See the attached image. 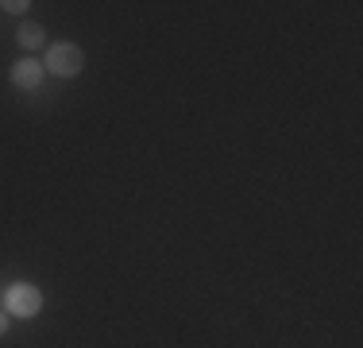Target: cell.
Returning a JSON list of instances; mask_svg holds the SVG:
<instances>
[{"mask_svg": "<svg viewBox=\"0 0 363 348\" xmlns=\"http://www.w3.org/2000/svg\"><path fill=\"white\" fill-rule=\"evenodd\" d=\"M82 66H85V55L74 43H55V47L47 50V58H43V70L55 74V77H66V82L82 74Z\"/></svg>", "mask_w": 363, "mask_h": 348, "instance_id": "6da1fadb", "label": "cell"}, {"mask_svg": "<svg viewBox=\"0 0 363 348\" xmlns=\"http://www.w3.org/2000/svg\"><path fill=\"white\" fill-rule=\"evenodd\" d=\"M4 310L12 313V317H39L43 310V290L35 283H12L4 290Z\"/></svg>", "mask_w": 363, "mask_h": 348, "instance_id": "7a4b0ae2", "label": "cell"}, {"mask_svg": "<svg viewBox=\"0 0 363 348\" xmlns=\"http://www.w3.org/2000/svg\"><path fill=\"white\" fill-rule=\"evenodd\" d=\"M8 77H12V85L16 89H39L43 85V77H47V70H43V62H35V58H20L12 70H8Z\"/></svg>", "mask_w": 363, "mask_h": 348, "instance_id": "3957f363", "label": "cell"}, {"mask_svg": "<svg viewBox=\"0 0 363 348\" xmlns=\"http://www.w3.org/2000/svg\"><path fill=\"white\" fill-rule=\"evenodd\" d=\"M16 43H20L23 50H39L43 43H47V31H43L39 23H28V20H23L20 31H16Z\"/></svg>", "mask_w": 363, "mask_h": 348, "instance_id": "277c9868", "label": "cell"}, {"mask_svg": "<svg viewBox=\"0 0 363 348\" xmlns=\"http://www.w3.org/2000/svg\"><path fill=\"white\" fill-rule=\"evenodd\" d=\"M0 8H4V12H12V16H23V12H28V0H4V4H0Z\"/></svg>", "mask_w": 363, "mask_h": 348, "instance_id": "5b68a950", "label": "cell"}, {"mask_svg": "<svg viewBox=\"0 0 363 348\" xmlns=\"http://www.w3.org/2000/svg\"><path fill=\"white\" fill-rule=\"evenodd\" d=\"M8 329H12V313H8V310H0V337H4Z\"/></svg>", "mask_w": 363, "mask_h": 348, "instance_id": "8992f818", "label": "cell"}]
</instances>
